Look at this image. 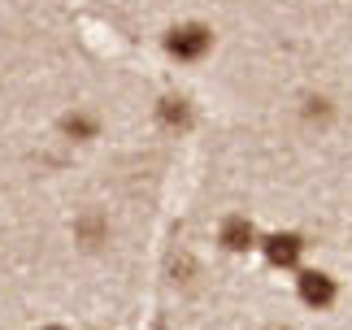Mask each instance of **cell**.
<instances>
[{"instance_id": "3957f363", "label": "cell", "mask_w": 352, "mask_h": 330, "mask_svg": "<svg viewBox=\"0 0 352 330\" xmlns=\"http://www.w3.org/2000/svg\"><path fill=\"white\" fill-rule=\"evenodd\" d=\"M296 292H300V300H305L309 309H331L335 296H340V287H335V278H331L327 270H300Z\"/></svg>"}, {"instance_id": "5b68a950", "label": "cell", "mask_w": 352, "mask_h": 330, "mask_svg": "<svg viewBox=\"0 0 352 330\" xmlns=\"http://www.w3.org/2000/svg\"><path fill=\"white\" fill-rule=\"evenodd\" d=\"M157 118H161V126H170V131H187V126H192V100H183V96H166V100L157 104Z\"/></svg>"}, {"instance_id": "8992f818", "label": "cell", "mask_w": 352, "mask_h": 330, "mask_svg": "<svg viewBox=\"0 0 352 330\" xmlns=\"http://www.w3.org/2000/svg\"><path fill=\"white\" fill-rule=\"evenodd\" d=\"M78 239H83L87 248H100L104 239H109V222H104V217L100 213H83V217H78Z\"/></svg>"}, {"instance_id": "52a82bcc", "label": "cell", "mask_w": 352, "mask_h": 330, "mask_svg": "<svg viewBox=\"0 0 352 330\" xmlns=\"http://www.w3.org/2000/svg\"><path fill=\"white\" fill-rule=\"evenodd\" d=\"M65 135H74V140H96V131H100V122L91 118V113H70L61 122Z\"/></svg>"}, {"instance_id": "277c9868", "label": "cell", "mask_w": 352, "mask_h": 330, "mask_svg": "<svg viewBox=\"0 0 352 330\" xmlns=\"http://www.w3.org/2000/svg\"><path fill=\"white\" fill-rule=\"evenodd\" d=\"M218 239H222V248H226V252H248V248H261V235H256V226L248 222V217H239V213L222 222Z\"/></svg>"}, {"instance_id": "6da1fadb", "label": "cell", "mask_w": 352, "mask_h": 330, "mask_svg": "<svg viewBox=\"0 0 352 330\" xmlns=\"http://www.w3.org/2000/svg\"><path fill=\"white\" fill-rule=\"evenodd\" d=\"M209 48H213V35H209V26H200V22H183L166 35V52L174 61H200Z\"/></svg>"}, {"instance_id": "9c48e42d", "label": "cell", "mask_w": 352, "mask_h": 330, "mask_svg": "<svg viewBox=\"0 0 352 330\" xmlns=\"http://www.w3.org/2000/svg\"><path fill=\"white\" fill-rule=\"evenodd\" d=\"M44 330H65V326H44Z\"/></svg>"}, {"instance_id": "30bf717a", "label": "cell", "mask_w": 352, "mask_h": 330, "mask_svg": "<svg viewBox=\"0 0 352 330\" xmlns=\"http://www.w3.org/2000/svg\"><path fill=\"white\" fill-rule=\"evenodd\" d=\"M274 330H283V326H274Z\"/></svg>"}, {"instance_id": "ba28073f", "label": "cell", "mask_w": 352, "mask_h": 330, "mask_svg": "<svg viewBox=\"0 0 352 330\" xmlns=\"http://www.w3.org/2000/svg\"><path fill=\"white\" fill-rule=\"evenodd\" d=\"M305 118L309 122H331V100H327V96H309V100H305Z\"/></svg>"}, {"instance_id": "7a4b0ae2", "label": "cell", "mask_w": 352, "mask_h": 330, "mask_svg": "<svg viewBox=\"0 0 352 330\" xmlns=\"http://www.w3.org/2000/svg\"><path fill=\"white\" fill-rule=\"evenodd\" d=\"M305 239L296 235V230H274V235H265L261 239V252H265V261L270 265H278V270H296L305 261Z\"/></svg>"}]
</instances>
